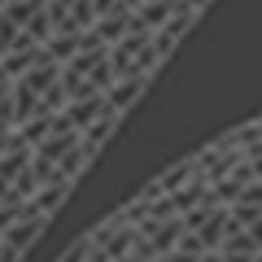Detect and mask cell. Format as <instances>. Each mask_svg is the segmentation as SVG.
Returning <instances> with one entry per match:
<instances>
[{"label": "cell", "mask_w": 262, "mask_h": 262, "mask_svg": "<svg viewBox=\"0 0 262 262\" xmlns=\"http://www.w3.org/2000/svg\"><path fill=\"white\" fill-rule=\"evenodd\" d=\"M53 39L44 0H5L0 5V70L18 75L27 61H35Z\"/></svg>", "instance_id": "6da1fadb"}, {"label": "cell", "mask_w": 262, "mask_h": 262, "mask_svg": "<svg viewBox=\"0 0 262 262\" xmlns=\"http://www.w3.org/2000/svg\"><path fill=\"white\" fill-rule=\"evenodd\" d=\"M140 5H153V0H140Z\"/></svg>", "instance_id": "4fadbf2b"}, {"label": "cell", "mask_w": 262, "mask_h": 262, "mask_svg": "<svg viewBox=\"0 0 262 262\" xmlns=\"http://www.w3.org/2000/svg\"><path fill=\"white\" fill-rule=\"evenodd\" d=\"M18 122H13V79L0 70V136H13Z\"/></svg>", "instance_id": "8fae6325"}, {"label": "cell", "mask_w": 262, "mask_h": 262, "mask_svg": "<svg viewBox=\"0 0 262 262\" xmlns=\"http://www.w3.org/2000/svg\"><path fill=\"white\" fill-rule=\"evenodd\" d=\"M61 66V88H66V105L70 101H92V96H110L114 88V66H110V44L96 31H88L79 39V48Z\"/></svg>", "instance_id": "277c9868"}, {"label": "cell", "mask_w": 262, "mask_h": 262, "mask_svg": "<svg viewBox=\"0 0 262 262\" xmlns=\"http://www.w3.org/2000/svg\"><path fill=\"white\" fill-rule=\"evenodd\" d=\"M13 79V122L31 127L39 118H57L66 110V88H61V66L48 53H39L35 61H27Z\"/></svg>", "instance_id": "3957f363"}, {"label": "cell", "mask_w": 262, "mask_h": 262, "mask_svg": "<svg viewBox=\"0 0 262 262\" xmlns=\"http://www.w3.org/2000/svg\"><path fill=\"white\" fill-rule=\"evenodd\" d=\"M110 66H114V79H149L162 66L158 44H153V31L131 27L122 39H114L110 44Z\"/></svg>", "instance_id": "8992f818"}, {"label": "cell", "mask_w": 262, "mask_h": 262, "mask_svg": "<svg viewBox=\"0 0 262 262\" xmlns=\"http://www.w3.org/2000/svg\"><path fill=\"white\" fill-rule=\"evenodd\" d=\"M192 22H196V13L188 9L184 0H179V9L170 13V18L162 22L158 31H153V44H158V57H162V61H166V57L175 53V44H179V39L188 35V31H192Z\"/></svg>", "instance_id": "9c48e42d"}, {"label": "cell", "mask_w": 262, "mask_h": 262, "mask_svg": "<svg viewBox=\"0 0 262 262\" xmlns=\"http://www.w3.org/2000/svg\"><path fill=\"white\" fill-rule=\"evenodd\" d=\"M92 9H96V22L101 18H122V13L140 9V0H92Z\"/></svg>", "instance_id": "7c38bea8"}, {"label": "cell", "mask_w": 262, "mask_h": 262, "mask_svg": "<svg viewBox=\"0 0 262 262\" xmlns=\"http://www.w3.org/2000/svg\"><path fill=\"white\" fill-rule=\"evenodd\" d=\"M35 196V166H31V144L18 131L9 136V144L0 149V210L27 206Z\"/></svg>", "instance_id": "5b68a950"}, {"label": "cell", "mask_w": 262, "mask_h": 262, "mask_svg": "<svg viewBox=\"0 0 262 262\" xmlns=\"http://www.w3.org/2000/svg\"><path fill=\"white\" fill-rule=\"evenodd\" d=\"M92 153L83 149V136H79L70 122L57 114V122L31 144V166H35V192L39 188H75V179L92 166Z\"/></svg>", "instance_id": "7a4b0ae2"}, {"label": "cell", "mask_w": 262, "mask_h": 262, "mask_svg": "<svg viewBox=\"0 0 262 262\" xmlns=\"http://www.w3.org/2000/svg\"><path fill=\"white\" fill-rule=\"evenodd\" d=\"M48 5V27L53 39H79L96 27V9L92 0H44Z\"/></svg>", "instance_id": "52a82bcc"}, {"label": "cell", "mask_w": 262, "mask_h": 262, "mask_svg": "<svg viewBox=\"0 0 262 262\" xmlns=\"http://www.w3.org/2000/svg\"><path fill=\"white\" fill-rule=\"evenodd\" d=\"M144 88H149V79H114V88H110V105H114L118 114H127Z\"/></svg>", "instance_id": "30bf717a"}, {"label": "cell", "mask_w": 262, "mask_h": 262, "mask_svg": "<svg viewBox=\"0 0 262 262\" xmlns=\"http://www.w3.org/2000/svg\"><path fill=\"white\" fill-rule=\"evenodd\" d=\"M44 223H48V214H44V210L35 206V201H27L22 210H13V214L5 219V227H0V241H5V245H9V249H13V253L22 258V253H27L31 245L39 241Z\"/></svg>", "instance_id": "ba28073f"}]
</instances>
